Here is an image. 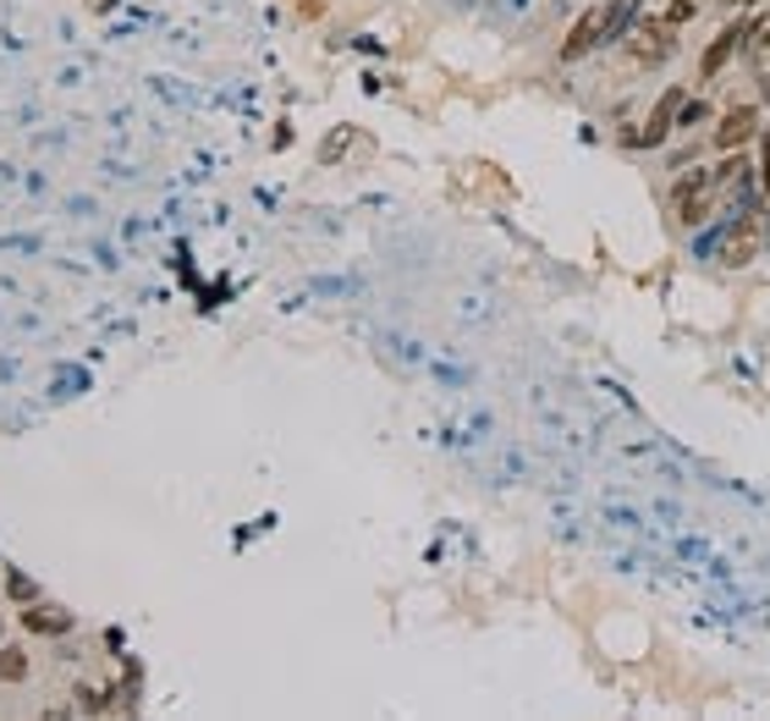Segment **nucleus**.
Here are the masks:
<instances>
[{
	"label": "nucleus",
	"mask_w": 770,
	"mask_h": 721,
	"mask_svg": "<svg viewBox=\"0 0 770 721\" xmlns=\"http://www.w3.org/2000/svg\"><path fill=\"white\" fill-rule=\"evenodd\" d=\"M622 18H627V7H622V0H605V7H589V12L573 23V34L562 40V61H584V56H589V50H595V45H600V40H605V34L622 23Z\"/></svg>",
	"instance_id": "2"
},
{
	"label": "nucleus",
	"mask_w": 770,
	"mask_h": 721,
	"mask_svg": "<svg viewBox=\"0 0 770 721\" xmlns=\"http://www.w3.org/2000/svg\"><path fill=\"white\" fill-rule=\"evenodd\" d=\"M770 243V221H765V210H743L726 232H721V243H715V259L726 264V270H743V264H754L759 259V248Z\"/></svg>",
	"instance_id": "1"
},
{
	"label": "nucleus",
	"mask_w": 770,
	"mask_h": 721,
	"mask_svg": "<svg viewBox=\"0 0 770 721\" xmlns=\"http://www.w3.org/2000/svg\"><path fill=\"white\" fill-rule=\"evenodd\" d=\"M29 677V650L23 644H0V683H23Z\"/></svg>",
	"instance_id": "9"
},
{
	"label": "nucleus",
	"mask_w": 770,
	"mask_h": 721,
	"mask_svg": "<svg viewBox=\"0 0 770 721\" xmlns=\"http://www.w3.org/2000/svg\"><path fill=\"white\" fill-rule=\"evenodd\" d=\"M7 589L18 595V606H34V600H39V589H34V584H29L23 573H7Z\"/></svg>",
	"instance_id": "11"
},
{
	"label": "nucleus",
	"mask_w": 770,
	"mask_h": 721,
	"mask_svg": "<svg viewBox=\"0 0 770 721\" xmlns=\"http://www.w3.org/2000/svg\"><path fill=\"white\" fill-rule=\"evenodd\" d=\"M23 622H29L34 633H67V628H72V622H67V611H50V606H39V600L23 611Z\"/></svg>",
	"instance_id": "8"
},
{
	"label": "nucleus",
	"mask_w": 770,
	"mask_h": 721,
	"mask_svg": "<svg viewBox=\"0 0 770 721\" xmlns=\"http://www.w3.org/2000/svg\"><path fill=\"white\" fill-rule=\"evenodd\" d=\"M671 40H677V29H671L666 18H638V23H633L627 50H633V56H644V61H660V56L671 50Z\"/></svg>",
	"instance_id": "4"
},
{
	"label": "nucleus",
	"mask_w": 770,
	"mask_h": 721,
	"mask_svg": "<svg viewBox=\"0 0 770 721\" xmlns=\"http://www.w3.org/2000/svg\"><path fill=\"white\" fill-rule=\"evenodd\" d=\"M710 193H715V171H682L671 182V210L682 226H699L710 215Z\"/></svg>",
	"instance_id": "3"
},
{
	"label": "nucleus",
	"mask_w": 770,
	"mask_h": 721,
	"mask_svg": "<svg viewBox=\"0 0 770 721\" xmlns=\"http://www.w3.org/2000/svg\"><path fill=\"white\" fill-rule=\"evenodd\" d=\"M704 116H710V105H699V100H693V105H682V116H677V122H682V127H693V122H704Z\"/></svg>",
	"instance_id": "13"
},
{
	"label": "nucleus",
	"mask_w": 770,
	"mask_h": 721,
	"mask_svg": "<svg viewBox=\"0 0 770 721\" xmlns=\"http://www.w3.org/2000/svg\"><path fill=\"white\" fill-rule=\"evenodd\" d=\"M765 193H770V144H765Z\"/></svg>",
	"instance_id": "14"
},
{
	"label": "nucleus",
	"mask_w": 770,
	"mask_h": 721,
	"mask_svg": "<svg viewBox=\"0 0 770 721\" xmlns=\"http://www.w3.org/2000/svg\"><path fill=\"white\" fill-rule=\"evenodd\" d=\"M748 29H754V23H737V29H726V34H715V40H710V50H704V61H699V78H704V83H710V78H721V67L737 56V45L748 40Z\"/></svg>",
	"instance_id": "6"
},
{
	"label": "nucleus",
	"mask_w": 770,
	"mask_h": 721,
	"mask_svg": "<svg viewBox=\"0 0 770 721\" xmlns=\"http://www.w3.org/2000/svg\"><path fill=\"white\" fill-rule=\"evenodd\" d=\"M748 138H759V111H754V105H732V111L715 122V144H721L726 155H737Z\"/></svg>",
	"instance_id": "5"
},
{
	"label": "nucleus",
	"mask_w": 770,
	"mask_h": 721,
	"mask_svg": "<svg viewBox=\"0 0 770 721\" xmlns=\"http://www.w3.org/2000/svg\"><path fill=\"white\" fill-rule=\"evenodd\" d=\"M693 12H699V0H671V7H666V23H671V29H682Z\"/></svg>",
	"instance_id": "12"
},
{
	"label": "nucleus",
	"mask_w": 770,
	"mask_h": 721,
	"mask_svg": "<svg viewBox=\"0 0 770 721\" xmlns=\"http://www.w3.org/2000/svg\"><path fill=\"white\" fill-rule=\"evenodd\" d=\"M682 105H688V100H682V89H666V94H660V105H655V116L644 122L638 144H644V149H655V144H660V138L677 127V111H682Z\"/></svg>",
	"instance_id": "7"
},
{
	"label": "nucleus",
	"mask_w": 770,
	"mask_h": 721,
	"mask_svg": "<svg viewBox=\"0 0 770 721\" xmlns=\"http://www.w3.org/2000/svg\"><path fill=\"white\" fill-rule=\"evenodd\" d=\"M748 40H754V67L770 78V29H765V23H754V29H748Z\"/></svg>",
	"instance_id": "10"
}]
</instances>
